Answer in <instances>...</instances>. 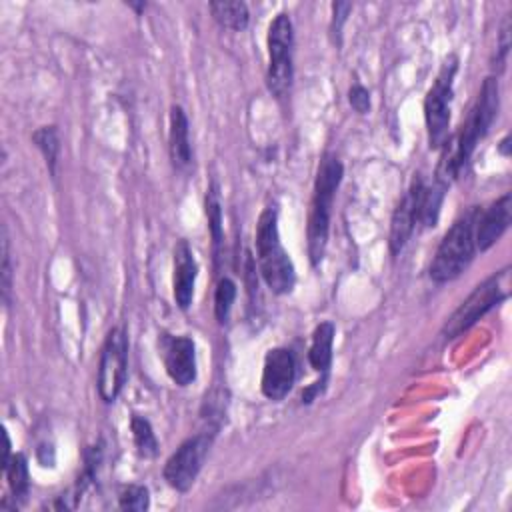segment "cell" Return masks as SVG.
Wrapping results in <instances>:
<instances>
[{"mask_svg": "<svg viewBox=\"0 0 512 512\" xmlns=\"http://www.w3.org/2000/svg\"><path fill=\"white\" fill-rule=\"evenodd\" d=\"M500 108V86L496 76H488L482 82V88L478 92V98L468 114V120L464 122L458 136L450 142H446L444 156L438 164L436 180L444 186H450L452 180H456L466 164L470 162L478 142L490 132Z\"/></svg>", "mask_w": 512, "mask_h": 512, "instance_id": "1", "label": "cell"}, {"mask_svg": "<svg viewBox=\"0 0 512 512\" xmlns=\"http://www.w3.org/2000/svg\"><path fill=\"white\" fill-rule=\"evenodd\" d=\"M342 176H344V166L340 158L332 152H324L314 178V190H312L308 226H306V248H308L310 264L314 268L320 266L326 254L332 204H334L336 190L342 182Z\"/></svg>", "mask_w": 512, "mask_h": 512, "instance_id": "2", "label": "cell"}, {"mask_svg": "<svg viewBox=\"0 0 512 512\" xmlns=\"http://www.w3.org/2000/svg\"><path fill=\"white\" fill-rule=\"evenodd\" d=\"M256 260L264 284L278 296L290 294L296 284V268L290 254L284 250L278 230V208L268 204L256 222Z\"/></svg>", "mask_w": 512, "mask_h": 512, "instance_id": "3", "label": "cell"}, {"mask_svg": "<svg viewBox=\"0 0 512 512\" xmlns=\"http://www.w3.org/2000/svg\"><path fill=\"white\" fill-rule=\"evenodd\" d=\"M478 212L480 210L476 206L466 210L460 218L454 220V224L448 228V232L440 240L428 270L434 282L444 284V282L456 280L474 260V254H476L474 228H476Z\"/></svg>", "mask_w": 512, "mask_h": 512, "instance_id": "4", "label": "cell"}, {"mask_svg": "<svg viewBox=\"0 0 512 512\" xmlns=\"http://www.w3.org/2000/svg\"><path fill=\"white\" fill-rule=\"evenodd\" d=\"M510 296V268H502L500 272H494L484 282H480L466 300L446 318L442 326V336L446 340H452L472 328L482 316H486L490 310L500 306Z\"/></svg>", "mask_w": 512, "mask_h": 512, "instance_id": "5", "label": "cell"}, {"mask_svg": "<svg viewBox=\"0 0 512 512\" xmlns=\"http://www.w3.org/2000/svg\"><path fill=\"white\" fill-rule=\"evenodd\" d=\"M268 70L266 86L270 94L284 100L294 80V24L286 12H280L268 26Z\"/></svg>", "mask_w": 512, "mask_h": 512, "instance_id": "6", "label": "cell"}, {"mask_svg": "<svg viewBox=\"0 0 512 512\" xmlns=\"http://www.w3.org/2000/svg\"><path fill=\"white\" fill-rule=\"evenodd\" d=\"M458 72V56L450 54L438 74L434 84L428 88L424 98V122L430 148H442L448 142L450 128V106L454 96V76Z\"/></svg>", "mask_w": 512, "mask_h": 512, "instance_id": "7", "label": "cell"}, {"mask_svg": "<svg viewBox=\"0 0 512 512\" xmlns=\"http://www.w3.org/2000/svg\"><path fill=\"white\" fill-rule=\"evenodd\" d=\"M214 436H216V428L188 436L168 456V460L164 462L162 474L170 488H174L176 492H188L194 486V482L204 466V460L212 448Z\"/></svg>", "mask_w": 512, "mask_h": 512, "instance_id": "8", "label": "cell"}, {"mask_svg": "<svg viewBox=\"0 0 512 512\" xmlns=\"http://www.w3.org/2000/svg\"><path fill=\"white\" fill-rule=\"evenodd\" d=\"M128 376V338L124 328H112L100 348V360H98V394L100 398L110 404L114 402Z\"/></svg>", "mask_w": 512, "mask_h": 512, "instance_id": "9", "label": "cell"}, {"mask_svg": "<svg viewBox=\"0 0 512 512\" xmlns=\"http://www.w3.org/2000/svg\"><path fill=\"white\" fill-rule=\"evenodd\" d=\"M424 190V180L420 174H416L408 186V190L404 192V196L400 198L398 206L392 212V220H390V236H388V246H390V254L396 256L404 250V246L408 244L416 224H418V210H420V196Z\"/></svg>", "mask_w": 512, "mask_h": 512, "instance_id": "10", "label": "cell"}, {"mask_svg": "<svg viewBox=\"0 0 512 512\" xmlns=\"http://www.w3.org/2000/svg\"><path fill=\"white\" fill-rule=\"evenodd\" d=\"M296 380V360L288 348H272L264 356L260 390L268 400L280 402L288 396Z\"/></svg>", "mask_w": 512, "mask_h": 512, "instance_id": "11", "label": "cell"}, {"mask_svg": "<svg viewBox=\"0 0 512 512\" xmlns=\"http://www.w3.org/2000/svg\"><path fill=\"white\" fill-rule=\"evenodd\" d=\"M160 350L166 374L178 386H190L198 376L196 366V344L190 336L162 334Z\"/></svg>", "mask_w": 512, "mask_h": 512, "instance_id": "12", "label": "cell"}, {"mask_svg": "<svg viewBox=\"0 0 512 512\" xmlns=\"http://www.w3.org/2000/svg\"><path fill=\"white\" fill-rule=\"evenodd\" d=\"M510 220H512V196L510 192H506L498 200H494L488 208L478 212L476 228H474L476 250L486 252L488 248H492L508 230Z\"/></svg>", "mask_w": 512, "mask_h": 512, "instance_id": "13", "label": "cell"}, {"mask_svg": "<svg viewBox=\"0 0 512 512\" xmlns=\"http://www.w3.org/2000/svg\"><path fill=\"white\" fill-rule=\"evenodd\" d=\"M196 278H198V262L194 258V252L188 240L180 238L174 246V270H172V294L180 310H188L192 306Z\"/></svg>", "mask_w": 512, "mask_h": 512, "instance_id": "14", "label": "cell"}, {"mask_svg": "<svg viewBox=\"0 0 512 512\" xmlns=\"http://www.w3.org/2000/svg\"><path fill=\"white\" fill-rule=\"evenodd\" d=\"M168 152L170 162L176 170H186L192 164V146H190V124L182 106L172 104L168 120Z\"/></svg>", "mask_w": 512, "mask_h": 512, "instance_id": "15", "label": "cell"}, {"mask_svg": "<svg viewBox=\"0 0 512 512\" xmlns=\"http://www.w3.org/2000/svg\"><path fill=\"white\" fill-rule=\"evenodd\" d=\"M334 334L336 326L330 320L320 322L312 332V342L308 348V362L310 366L320 372V376L328 378L332 366V348H334Z\"/></svg>", "mask_w": 512, "mask_h": 512, "instance_id": "16", "label": "cell"}, {"mask_svg": "<svg viewBox=\"0 0 512 512\" xmlns=\"http://www.w3.org/2000/svg\"><path fill=\"white\" fill-rule=\"evenodd\" d=\"M208 8H210L214 20L222 28L242 32V30H246V26L250 22L248 6L242 0H218V2H210Z\"/></svg>", "mask_w": 512, "mask_h": 512, "instance_id": "17", "label": "cell"}, {"mask_svg": "<svg viewBox=\"0 0 512 512\" xmlns=\"http://www.w3.org/2000/svg\"><path fill=\"white\" fill-rule=\"evenodd\" d=\"M204 212L208 220V232L212 238V250H214V260L218 262L220 246L224 240V224H222V202H220V188L218 182H210L206 188L204 196Z\"/></svg>", "mask_w": 512, "mask_h": 512, "instance_id": "18", "label": "cell"}, {"mask_svg": "<svg viewBox=\"0 0 512 512\" xmlns=\"http://www.w3.org/2000/svg\"><path fill=\"white\" fill-rule=\"evenodd\" d=\"M2 472L8 480V486H10V492L16 500V506L18 502H24L28 492H30V474H28V460L22 452H16L10 456V460L6 464H2Z\"/></svg>", "mask_w": 512, "mask_h": 512, "instance_id": "19", "label": "cell"}, {"mask_svg": "<svg viewBox=\"0 0 512 512\" xmlns=\"http://www.w3.org/2000/svg\"><path fill=\"white\" fill-rule=\"evenodd\" d=\"M448 186L434 180L430 186L424 184L422 196H420V210H418V224L422 228H434L440 216V208L444 202Z\"/></svg>", "mask_w": 512, "mask_h": 512, "instance_id": "20", "label": "cell"}, {"mask_svg": "<svg viewBox=\"0 0 512 512\" xmlns=\"http://www.w3.org/2000/svg\"><path fill=\"white\" fill-rule=\"evenodd\" d=\"M130 430H132V440L136 446V452L142 458H154L158 454V440L152 430V424L146 416L132 414L130 418Z\"/></svg>", "mask_w": 512, "mask_h": 512, "instance_id": "21", "label": "cell"}, {"mask_svg": "<svg viewBox=\"0 0 512 512\" xmlns=\"http://www.w3.org/2000/svg\"><path fill=\"white\" fill-rule=\"evenodd\" d=\"M32 140L36 144V148L42 152L46 166L50 170V174H56V164H58V156H60V136L56 126H40L34 134Z\"/></svg>", "mask_w": 512, "mask_h": 512, "instance_id": "22", "label": "cell"}, {"mask_svg": "<svg viewBox=\"0 0 512 512\" xmlns=\"http://www.w3.org/2000/svg\"><path fill=\"white\" fill-rule=\"evenodd\" d=\"M234 300H236V282L228 276H222L216 282V290H214V316L218 324L228 322Z\"/></svg>", "mask_w": 512, "mask_h": 512, "instance_id": "23", "label": "cell"}, {"mask_svg": "<svg viewBox=\"0 0 512 512\" xmlns=\"http://www.w3.org/2000/svg\"><path fill=\"white\" fill-rule=\"evenodd\" d=\"M118 506L130 512H142L150 506V492L142 484H128L118 496Z\"/></svg>", "mask_w": 512, "mask_h": 512, "instance_id": "24", "label": "cell"}, {"mask_svg": "<svg viewBox=\"0 0 512 512\" xmlns=\"http://www.w3.org/2000/svg\"><path fill=\"white\" fill-rule=\"evenodd\" d=\"M352 10L350 2H334L332 4V22H330V34L336 44L342 40V26L348 20V14Z\"/></svg>", "mask_w": 512, "mask_h": 512, "instance_id": "25", "label": "cell"}, {"mask_svg": "<svg viewBox=\"0 0 512 512\" xmlns=\"http://www.w3.org/2000/svg\"><path fill=\"white\" fill-rule=\"evenodd\" d=\"M2 298L8 304L10 298V288H12V264H10V244H8V236L6 230L2 232Z\"/></svg>", "mask_w": 512, "mask_h": 512, "instance_id": "26", "label": "cell"}, {"mask_svg": "<svg viewBox=\"0 0 512 512\" xmlns=\"http://www.w3.org/2000/svg\"><path fill=\"white\" fill-rule=\"evenodd\" d=\"M348 102L358 114H368L370 112V92L362 84H352L348 90Z\"/></svg>", "mask_w": 512, "mask_h": 512, "instance_id": "27", "label": "cell"}, {"mask_svg": "<svg viewBox=\"0 0 512 512\" xmlns=\"http://www.w3.org/2000/svg\"><path fill=\"white\" fill-rule=\"evenodd\" d=\"M508 50H510V20L506 18L502 22V28H500V42H498V48H496V68L498 72L504 68L506 64V56H508Z\"/></svg>", "mask_w": 512, "mask_h": 512, "instance_id": "28", "label": "cell"}, {"mask_svg": "<svg viewBox=\"0 0 512 512\" xmlns=\"http://www.w3.org/2000/svg\"><path fill=\"white\" fill-rule=\"evenodd\" d=\"M508 146H510V136L506 134V136L500 140V144H498V152H500L502 156H508Z\"/></svg>", "mask_w": 512, "mask_h": 512, "instance_id": "29", "label": "cell"}]
</instances>
